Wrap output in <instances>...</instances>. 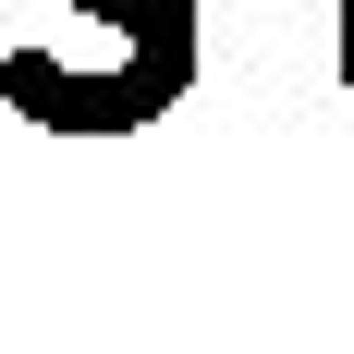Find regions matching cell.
<instances>
[{"mask_svg":"<svg viewBox=\"0 0 354 354\" xmlns=\"http://www.w3.org/2000/svg\"><path fill=\"white\" fill-rule=\"evenodd\" d=\"M342 98H354V0H342Z\"/></svg>","mask_w":354,"mask_h":354,"instance_id":"obj_2","label":"cell"},{"mask_svg":"<svg viewBox=\"0 0 354 354\" xmlns=\"http://www.w3.org/2000/svg\"><path fill=\"white\" fill-rule=\"evenodd\" d=\"M86 25H110V135H135L196 86L208 37H196V0H73Z\"/></svg>","mask_w":354,"mask_h":354,"instance_id":"obj_1","label":"cell"}]
</instances>
